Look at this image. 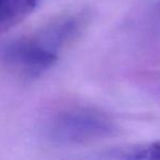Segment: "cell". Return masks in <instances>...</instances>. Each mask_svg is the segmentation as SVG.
<instances>
[{
  "label": "cell",
  "instance_id": "1",
  "mask_svg": "<svg viewBox=\"0 0 160 160\" xmlns=\"http://www.w3.org/2000/svg\"><path fill=\"white\" fill-rule=\"evenodd\" d=\"M116 131L109 117L92 108H68L56 112L47 122L46 132L59 144H83L111 136Z\"/></svg>",
  "mask_w": 160,
  "mask_h": 160
},
{
  "label": "cell",
  "instance_id": "2",
  "mask_svg": "<svg viewBox=\"0 0 160 160\" xmlns=\"http://www.w3.org/2000/svg\"><path fill=\"white\" fill-rule=\"evenodd\" d=\"M42 30L0 47V62L8 71L23 78H38L58 60L60 49Z\"/></svg>",
  "mask_w": 160,
  "mask_h": 160
},
{
  "label": "cell",
  "instance_id": "5",
  "mask_svg": "<svg viewBox=\"0 0 160 160\" xmlns=\"http://www.w3.org/2000/svg\"><path fill=\"white\" fill-rule=\"evenodd\" d=\"M1 1H2V0H0V2H1Z\"/></svg>",
  "mask_w": 160,
  "mask_h": 160
},
{
  "label": "cell",
  "instance_id": "4",
  "mask_svg": "<svg viewBox=\"0 0 160 160\" xmlns=\"http://www.w3.org/2000/svg\"><path fill=\"white\" fill-rule=\"evenodd\" d=\"M123 158L124 160H160V142L128 150Z\"/></svg>",
  "mask_w": 160,
  "mask_h": 160
},
{
  "label": "cell",
  "instance_id": "3",
  "mask_svg": "<svg viewBox=\"0 0 160 160\" xmlns=\"http://www.w3.org/2000/svg\"><path fill=\"white\" fill-rule=\"evenodd\" d=\"M38 0H2L0 2V35L12 30L36 9Z\"/></svg>",
  "mask_w": 160,
  "mask_h": 160
}]
</instances>
